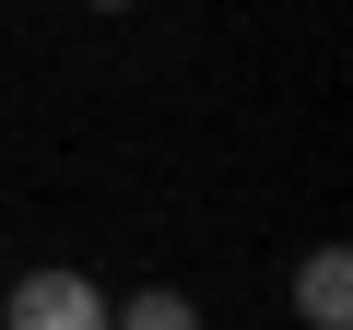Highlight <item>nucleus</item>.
Returning <instances> with one entry per match:
<instances>
[{"mask_svg":"<svg viewBox=\"0 0 353 330\" xmlns=\"http://www.w3.org/2000/svg\"><path fill=\"white\" fill-rule=\"evenodd\" d=\"M294 318H306V330H341V318H353V260H341V248H306V260H294Z\"/></svg>","mask_w":353,"mask_h":330,"instance_id":"2","label":"nucleus"},{"mask_svg":"<svg viewBox=\"0 0 353 330\" xmlns=\"http://www.w3.org/2000/svg\"><path fill=\"white\" fill-rule=\"evenodd\" d=\"M94 12H130V0H94Z\"/></svg>","mask_w":353,"mask_h":330,"instance_id":"4","label":"nucleus"},{"mask_svg":"<svg viewBox=\"0 0 353 330\" xmlns=\"http://www.w3.org/2000/svg\"><path fill=\"white\" fill-rule=\"evenodd\" d=\"M0 330H106V283L48 260V271H12L0 283Z\"/></svg>","mask_w":353,"mask_h":330,"instance_id":"1","label":"nucleus"},{"mask_svg":"<svg viewBox=\"0 0 353 330\" xmlns=\"http://www.w3.org/2000/svg\"><path fill=\"white\" fill-rule=\"evenodd\" d=\"M106 330H201V295H176V283H141V295H106Z\"/></svg>","mask_w":353,"mask_h":330,"instance_id":"3","label":"nucleus"}]
</instances>
